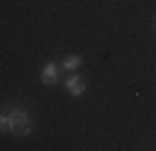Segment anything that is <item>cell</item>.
<instances>
[{"instance_id": "6", "label": "cell", "mask_w": 156, "mask_h": 151, "mask_svg": "<svg viewBox=\"0 0 156 151\" xmlns=\"http://www.w3.org/2000/svg\"><path fill=\"white\" fill-rule=\"evenodd\" d=\"M154 25H156V18H154Z\"/></svg>"}, {"instance_id": "3", "label": "cell", "mask_w": 156, "mask_h": 151, "mask_svg": "<svg viewBox=\"0 0 156 151\" xmlns=\"http://www.w3.org/2000/svg\"><path fill=\"white\" fill-rule=\"evenodd\" d=\"M41 83H43V86H55V83H58V66L53 63V60L43 66V73H41Z\"/></svg>"}, {"instance_id": "4", "label": "cell", "mask_w": 156, "mask_h": 151, "mask_svg": "<svg viewBox=\"0 0 156 151\" xmlns=\"http://www.w3.org/2000/svg\"><path fill=\"white\" fill-rule=\"evenodd\" d=\"M81 66H83V58L78 56V53L66 56V58H63V63H61V68H63V70H71V73H76V70L81 68Z\"/></svg>"}, {"instance_id": "1", "label": "cell", "mask_w": 156, "mask_h": 151, "mask_svg": "<svg viewBox=\"0 0 156 151\" xmlns=\"http://www.w3.org/2000/svg\"><path fill=\"white\" fill-rule=\"evenodd\" d=\"M8 131L15 136H28L30 134V116H28V111L25 108H10L8 111Z\"/></svg>"}, {"instance_id": "5", "label": "cell", "mask_w": 156, "mask_h": 151, "mask_svg": "<svg viewBox=\"0 0 156 151\" xmlns=\"http://www.w3.org/2000/svg\"><path fill=\"white\" fill-rule=\"evenodd\" d=\"M8 131V113H0V134Z\"/></svg>"}, {"instance_id": "2", "label": "cell", "mask_w": 156, "mask_h": 151, "mask_svg": "<svg viewBox=\"0 0 156 151\" xmlns=\"http://www.w3.org/2000/svg\"><path fill=\"white\" fill-rule=\"evenodd\" d=\"M66 91H68L71 96H83V93H86V78L78 76V73H73L71 78L66 81Z\"/></svg>"}]
</instances>
